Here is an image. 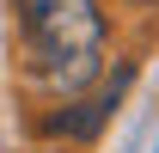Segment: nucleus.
Segmentation results:
<instances>
[{
  "mask_svg": "<svg viewBox=\"0 0 159 153\" xmlns=\"http://www.w3.org/2000/svg\"><path fill=\"white\" fill-rule=\"evenodd\" d=\"M25 67L49 92H86L104 67V12L92 0H19Z\"/></svg>",
  "mask_w": 159,
  "mask_h": 153,
  "instance_id": "1",
  "label": "nucleus"
},
{
  "mask_svg": "<svg viewBox=\"0 0 159 153\" xmlns=\"http://www.w3.org/2000/svg\"><path fill=\"white\" fill-rule=\"evenodd\" d=\"M129 80H135V74H129V67H116V74H110V86H104L98 98H86V104H74V110H55L43 129H49V135H80V141H86V135H98L104 123H110V110H116V98L129 92Z\"/></svg>",
  "mask_w": 159,
  "mask_h": 153,
  "instance_id": "2",
  "label": "nucleus"
},
{
  "mask_svg": "<svg viewBox=\"0 0 159 153\" xmlns=\"http://www.w3.org/2000/svg\"><path fill=\"white\" fill-rule=\"evenodd\" d=\"M141 6H147V0H141Z\"/></svg>",
  "mask_w": 159,
  "mask_h": 153,
  "instance_id": "3",
  "label": "nucleus"
}]
</instances>
